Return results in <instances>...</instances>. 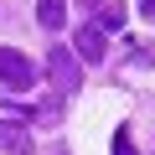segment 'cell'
<instances>
[{
  "label": "cell",
  "mask_w": 155,
  "mask_h": 155,
  "mask_svg": "<svg viewBox=\"0 0 155 155\" xmlns=\"http://www.w3.org/2000/svg\"><path fill=\"white\" fill-rule=\"evenodd\" d=\"M47 78H52L57 93H72V88H83V62H78L67 47H52V57H47Z\"/></svg>",
  "instance_id": "obj_1"
},
{
  "label": "cell",
  "mask_w": 155,
  "mask_h": 155,
  "mask_svg": "<svg viewBox=\"0 0 155 155\" xmlns=\"http://www.w3.org/2000/svg\"><path fill=\"white\" fill-rule=\"evenodd\" d=\"M98 31H119L124 26V5H114V0H109V5H98V21H93Z\"/></svg>",
  "instance_id": "obj_6"
},
{
  "label": "cell",
  "mask_w": 155,
  "mask_h": 155,
  "mask_svg": "<svg viewBox=\"0 0 155 155\" xmlns=\"http://www.w3.org/2000/svg\"><path fill=\"white\" fill-rule=\"evenodd\" d=\"M140 11H145V21H155V0H140Z\"/></svg>",
  "instance_id": "obj_8"
},
{
  "label": "cell",
  "mask_w": 155,
  "mask_h": 155,
  "mask_svg": "<svg viewBox=\"0 0 155 155\" xmlns=\"http://www.w3.org/2000/svg\"><path fill=\"white\" fill-rule=\"evenodd\" d=\"M0 150H5V155H31V134L16 119H0Z\"/></svg>",
  "instance_id": "obj_4"
},
{
  "label": "cell",
  "mask_w": 155,
  "mask_h": 155,
  "mask_svg": "<svg viewBox=\"0 0 155 155\" xmlns=\"http://www.w3.org/2000/svg\"><path fill=\"white\" fill-rule=\"evenodd\" d=\"M36 21H41L47 31H62V21H67V0H36Z\"/></svg>",
  "instance_id": "obj_5"
},
{
  "label": "cell",
  "mask_w": 155,
  "mask_h": 155,
  "mask_svg": "<svg viewBox=\"0 0 155 155\" xmlns=\"http://www.w3.org/2000/svg\"><path fill=\"white\" fill-rule=\"evenodd\" d=\"M104 52H109V31H98L93 21L72 36V57H78V62H104Z\"/></svg>",
  "instance_id": "obj_3"
},
{
  "label": "cell",
  "mask_w": 155,
  "mask_h": 155,
  "mask_svg": "<svg viewBox=\"0 0 155 155\" xmlns=\"http://www.w3.org/2000/svg\"><path fill=\"white\" fill-rule=\"evenodd\" d=\"M114 155H134V140H129V129H119V134H114Z\"/></svg>",
  "instance_id": "obj_7"
},
{
  "label": "cell",
  "mask_w": 155,
  "mask_h": 155,
  "mask_svg": "<svg viewBox=\"0 0 155 155\" xmlns=\"http://www.w3.org/2000/svg\"><path fill=\"white\" fill-rule=\"evenodd\" d=\"M150 155H155V145H150Z\"/></svg>",
  "instance_id": "obj_9"
},
{
  "label": "cell",
  "mask_w": 155,
  "mask_h": 155,
  "mask_svg": "<svg viewBox=\"0 0 155 155\" xmlns=\"http://www.w3.org/2000/svg\"><path fill=\"white\" fill-rule=\"evenodd\" d=\"M0 88H36V67L16 52V47H0Z\"/></svg>",
  "instance_id": "obj_2"
}]
</instances>
